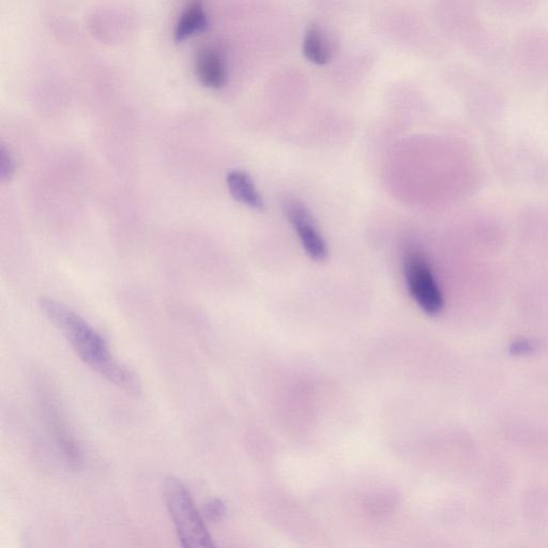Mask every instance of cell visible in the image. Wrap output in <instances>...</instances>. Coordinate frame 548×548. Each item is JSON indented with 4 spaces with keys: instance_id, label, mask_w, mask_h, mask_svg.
<instances>
[{
    "instance_id": "6da1fadb",
    "label": "cell",
    "mask_w": 548,
    "mask_h": 548,
    "mask_svg": "<svg viewBox=\"0 0 548 548\" xmlns=\"http://www.w3.org/2000/svg\"><path fill=\"white\" fill-rule=\"evenodd\" d=\"M40 308L91 370L129 393H140L139 380L113 356L101 334L83 317L53 299H41Z\"/></svg>"
},
{
    "instance_id": "7a4b0ae2",
    "label": "cell",
    "mask_w": 548,
    "mask_h": 548,
    "mask_svg": "<svg viewBox=\"0 0 548 548\" xmlns=\"http://www.w3.org/2000/svg\"><path fill=\"white\" fill-rule=\"evenodd\" d=\"M163 495L176 534L182 546L187 548L215 547L206 520L197 510L187 486L176 477L166 478Z\"/></svg>"
},
{
    "instance_id": "3957f363",
    "label": "cell",
    "mask_w": 548,
    "mask_h": 548,
    "mask_svg": "<svg viewBox=\"0 0 548 548\" xmlns=\"http://www.w3.org/2000/svg\"><path fill=\"white\" fill-rule=\"evenodd\" d=\"M405 279L411 297L429 315L444 309V296L435 280L431 266L418 250H408L404 258Z\"/></svg>"
},
{
    "instance_id": "277c9868",
    "label": "cell",
    "mask_w": 548,
    "mask_h": 548,
    "mask_svg": "<svg viewBox=\"0 0 548 548\" xmlns=\"http://www.w3.org/2000/svg\"><path fill=\"white\" fill-rule=\"evenodd\" d=\"M282 207L289 222L294 226L304 250L316 262H324L328 255L326 242L317 230L310 210L296 197L286 196Z\"/></svg>"
},
{
    "instance_id": "5b68a950",
    "label": "cell",
    "mask_w": 548,
    "mask_h": 548,
    "mask_svg": "<svg viewBox=\"0 0 548 548\" xmlns=\"http://www.w3.org/2000/svg\"><path fill=\"white\" fill-rule=\"evenodd\" d=\"M44 413L47 414L59 450L63 452L65 459L72 467H78L82 462V453L60 418L57 408L53 404L44 403Z\"/></svg>"
},
{
    "instance_id": "8992f818",
    "label": "cell",
    "mask_w": 548,
    "mask_h": 548,
    "mask_svg": "<svg viewBox=\"0 0 548 548\" xmlns=\"http://www.w3.org/2000/svg\"><path fill=\"white\" fill-rule=\"evenodd\" d=\"M196 75L209 88H221L226 83V69L222 57L216 51L203 50L196 57Z\"/></svg>"
},
{
    "instance_id": "52a82bcc",
    "label": "cell",
    "mask_w": 548,
    "mask_h": 548,
    "mask_svg": "<svg viewBox=\"0 0 548 548\" xmlns=\"http://www.w3.org/2000/svg\"><path fill=\"white\" fill-rule=\"evenodd\" d=\"M226 184L234 199L252 209L263 210L262 196L256 190L251 177L241 171H233L226 177Z\"/></svg>"
},
{
    "instance_id": "ba28073f",
    "label": "cell",
    "mask_w": 548,
    "mask_h": 548,
    "mask_svg": "<svg viewBox=\"0 0 548 548\" xmlns=\"http://www.w3.org/2000/svg\"><path fill=\"white\" fill-rule=\"evenodd\" d=\"M208 26L207 15L201 0H193L177 24L175 32L176 42H182L195 34L205 32Z\"/></svg>"
},
{
    "instance_id": "9c48e42d",
    "label": "cell",
    "mask_w": 548,
    "mask_h": 548,
    "mask_svg": "<svg viewBox=\"0 0 548 548\" xmlns=\"http://www.w3.org/2000/svg\"><path fill=\"white\" fill-rule=\"evenodd\" d=\"M303 53L316 65H326L329 63V51L326 42L319 30L312 27L304 38Z\"/></svg>"
},
{
    "instance_id": "30bf717a",
    "label": "cell",
    "mask_w": 548,
    "mask_h": 548,
    "mask_svg": "<svg viewBox=\"0 0 548 548\" xmlns=\"http://www.w3.org/2000/svg\"><path fill=\"white\" fill-rule=\"evenodd\" d=\"M204 519L210 523L221 522L226 515V507L220 499H213L203 508Z\"/></svg>"
},
{
    "instance_id": "8fae6325",
    "label": "cell",
    "mask_w": 548,
    "mask_h": 548,
    "mask_svg": "<svg viewBox=\"0 0 548 548\" xmlns=\"http://www.w3.org/2000/svg\"><path fill=\"white\" fill-rule=\"evenodd\" d=\"M15 172V161L10 152L3 145L0 148V177L3 180L10 179Z\"/></svg>"
}]
</instances>
